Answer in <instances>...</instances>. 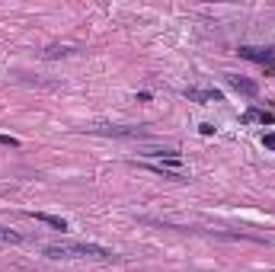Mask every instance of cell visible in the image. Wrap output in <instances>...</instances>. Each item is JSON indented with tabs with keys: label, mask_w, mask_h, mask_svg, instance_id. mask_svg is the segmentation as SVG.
Masks as SVG:
<instances>
[{
	"label": "cell",
	"mask_w": 275,
	"mask_h": 272,
	"mask_svg": "<svg viewBox=\"0 0 275 272\" xmlns=\"http://www.w3.org/2000/svg\"><path fill=\"white\" fill-rule=\"evenodd\" d=\"M29 218H35V221H42V224L54 227V231H68V221H64V218H54V215H45V211H29Z\"/></svg>",
	"instance_id": "cell-4"
},
{
	"label": "cell",
	"mask_w": 275,
	"mask_h": 272,
	"mask_svg": "<svg viewBox=\"0 0 275 272\" xmlns=\"http://www.w3.org/2000/svg\"><path fill=\"white\" fill-rule=\"evenodd\" d=\"M45 256L52 259H77V256H93V259H112V250L100 247V243H84V240H70V243H48Z\"/></svg>",
	"instance_id": "cell-1"
},
{
	"label": "cell",
	"mask_w": 275,
	"mask_h": 272,
	"mask_svg": "<svg viewBox=\"0 0 275 272\" xmlns=\"http://www.w3.org/2000/svg\"><path fill=\"white\" fill-rule=\"evenodd\" d=\"M243 122H262V125H272L275 122V112H269V109H250L243 116Z\"/></svg>",
	"instance_id": "cell-6"
},
{
	"label": "cell",
	"mask_w": 275,
	"mask_h": 272,
	"mask_svg": "<svg viewBox=\"0 0 275 272\" xmlns=\"http://www.w3.org/2000/svg\"><path fill=\"white\" fill-rule=\"evenodd\" d=\"M199 132H202V135H214V125L205 122V125H199Z\"/></svg>",
	"instance_id": "cell-10"
},
{
	"label": "cell",
	"mask_w": 275,
	"mask_h": 272,
	"mask_svg": "<svg viewBox=\"0 0 275 272\" xmlns=\"http://www.w3.org/2000/svg\"><path fill=\"white\" fill-rule=\"evenodd\" d=\"M183 96H186V100H195V102H218V100H221L218 90H189V86L183 90Z\"/></svg>",
	"instance_id": "cell-3"
},
{
	"label": "cell",
	"mask_w": 275,
	"mask_h": 272,
	"mask_svg": "<svg viewBox=\"0 0 275 272\" xmlns=\"http://www.w3.org/2000/svg\"><path fill=\"white\" fill-rule=\"evenodd\" d=\"M240 58H246V61H256V64H275V45H272V48L243 45V48H240Z\"/></svg>",
	"instance_id": "cell-2"
},
{
	"label": "cell",
	"mask_w": 275,
	"mask_h": 272,
	"mask_svg": "<svg viewBox=\"0 0 275 272\" xmlns=\"http://www.w3.org/2000/svg\"><path fill=\"white\" fill-rule=\"evenodd\" d=\"M0 144H7V148H19V141L10 138V135H0Z\"/></svg>",
	"instance_id": "cell-8"
},
{
	"label": "cell",
	"mask_w": 275,
	"mask_h": 272,
	"mask_svg": "<svg viewBox=\"0 0 275 272\" xmlns=\"http://www.w3.org/2000/svg\"><path fill=\"white\" fill-rule=\"evenodd\" d=\"M0 243H23V237L13 231H7V227H0Z\"/></svg>",
	"instance_id": "cell-7"
},
{
	"label": "cell",
	"mask_w": 275,
	"mask_h": 272,
	"mask_svg": "<svg viewBox=\"0 0 275 272\" xmlns=\"http://www.w3.org/2000/svg\"><path fill=\"white\" fill-rule=\"evenodd\" d=\"M262 144H266V148H269V151H275V132H269V135H266V138H262Z\"/></svg>",
	"instance_id": "cell-9"
},
{
	"label": "cell",
	"mask_w": 275,
	"mask_h": 272,
	"mask_svg": "<svg viewBox=\"0 0 275 272\" xmlns=\"http://www.w3.org/2000/svg\"><path fill=\"white\" fill-rule=\"evenodd\" d=\"M227 84L237 90V93H246V96H256L259 93V86L253 84V80H246V77H227Z\"/></svg>",
	"instance_id": "cell-5"
}]
</instances>
